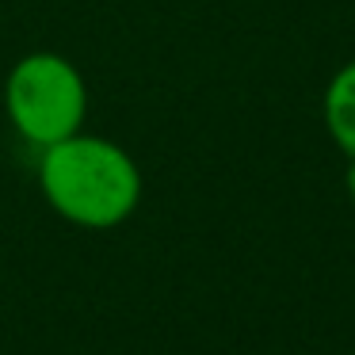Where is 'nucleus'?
<instances>
[{"label":"nucleus","instance_id":"obj_1","mask_svg":"<svg viewBox=\"0 0 355 355\" xmlns=\"http://www.w3.org/2000/svg\"><path fill=\"white\" fill-rule=\"evenodd\" d=\"M39 180L50 207L88 230L119 225L141 195V176L130 157L115 141L85 134L42 149Z\"/></svg>","mask_w":355,"mask_h":355},{"label":"nucleus","instance_id":"obj_2","mask_svg":"<svg viewBox=\"0 0 355 355\" xmlns=\"http://www.w3.org/2000/svg\"><path fill=\"white\" fill-rule=\"evenodd\" d=\"M8 115L31 146H54L80 130L88 92L80 73L58 54H31L8 77Z\"/></svg>","mask_w":355,"mask_h":355},{"label":"nucleus","instance_id":"obj_3","mask_svg":"<svg viewBox=\"0 0 355 355\" xmlns=\"http://www.w3.org/2000/svg\"><path fill=\"white\" fill-rule=\"evenodd\" d=\"M324 123L336 146L355 157V62H347L324 92Z\"/></svg>","mask_w":355,"mask_h":355},{"label":"nucleus","instance_id":"obj_4","mask_svg":"<svg viewBox=\"0 0 355 355\" xmlns=\"http://www.w3.org/2000/svg\"><path fill=\"white\" fill-rule=\"evenodd\" d=\"M347 187H352V199H355V164H352V172H347Z\"/></svg>","mask_w":355,"mask_h":355}]
</instances>
